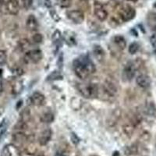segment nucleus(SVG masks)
I'll return each mask as SVG.
<instances>
[{"mask_svg": "<svg viewBox=\"0 0 156 156\" xmlns=\"http://www.w3.org/2000/svg\"><path fill=\"white\" fill-rule=\"evenodd\" d=\"M112 41L115 44V46L119 49L122 50L124 49L126 46V41L125 40V38L122 36L121 35H116L113 37L112 39Z\"/></svg>", "mask_w": 156, "mask_h": 156, "instance_id": "14", "label": "nucleus"}, {"mask_svg": "<svg viewBox=\"0 0 156 156\" xmlns=\"http://www.w3.org/2000/svg\"><path fill=\"white\" fill-rule=\"evenodd\" d=\"M7 60V55L5 51L3 50H0V66H2L6 62Z\"/></svg>", "mask_w": 156, "mask_h": 156, "instance_id": "22", "label": "nucleus"}, {"mask_svg": "<svg viewBox=\"0 0 156 156\" xmlns=\"http://www.w3.org/2000/svg\"><path fill=\"white\" fill-rule=\"evenodd\" d=\"M55 117H54V114L51 112V111H48L45 112L44 113L42 114L41 117V119L43 122H46V123H50V122H53Z\"/></svg>", "mask_w": 156, "mask_h": 156, "instance_id": "17", "label": "nucleus"}, {"mask_svg": "<svg viewBox=\"0 0 156 156\" xmlns=\"http://www.w3.org/2000/svg\"><path fill=\"white\" fill-rule=\"evenodd\" d=\"M23 82L21 81V80H16V81L13 83V84H12V93L14 94H16V95H17V94H19L21 92L22 90H23Z\"/></svg>", "mask_w": 156, "mask_h": 156, "instance_id": "16", "label": "nucleus"}, {"mask_svg": "<svg viewBox=\"0 0 156 156\" xmlns=\"http://www.w3.org/2000/svg\"><path fill=\"white\" fill-rule=\"evenodd\" d=\"M136 71V65L134 62H129L125 66L123 71H122V76L126 80H131L135 76Z\"/></svg>", "mask_w": 156, "mask_h": 156, "instance_id": "8", "label": "nucleus"}, {"mask_svg": "<svg viewBox=\"0 0 156 156\" xmlns=\"http://www.w3.org/2000/svg\"><path fill=\"white\" fill-rule=\"evenodd\" d=\"M51 133H51V130L49 128L43 130L38 137L39 144H41V145H45V144H48L49 140H51Z\"/></svg>", "mask_w": 156, "mask_h": 156, "instance_id": "13", "label": "nucleus"}, {"mask_svg": "<svg viewBox=\"0 0 156 156\" xmlns=\"http://www.w3.org/2000/svg\"><path fill=\"white\" fill-rule=\"evenodd\" d=\"M2 89H3V86H2V83L0 81V94L2 92Z\"/></svg>", "mask_w": 156, "mask_h": 156, "instance_id": "29", "label": "nucleus"}, {"mask_svg": "<svg viewBox=\"0 0 156 156\" xmlns=\"http://www.w3.org/2000/svg\"><path fill=\"white\" fill-rule=\"evenodd\" d=\"M62 78V75L58 71H53L49 76L47 77L48 80H59Z\"/></svg>", "mask_w": 156, "mask_h": 156, "instance_id": "21", "label": "nucleus"}, {"mask_svg": "<svg viewBox=\"0 0 156 156\" xmlns=\"http://www.w3.org/2000/svg\"><path fill=\"white\" fill-rule=\"evenodd\" d=\"M136 83L140 88H148L151 85V79L147 75L140 74L136 76Z\"/></svg>", "mask_w": 156, "mask_h": 156, "instance_id": "11", "label": "nucleus"}, {"mask_svg": "<svg viewBox=\"0 0 156 156\" xmlns=\"http://www.w3.org/2000/svg\"><path fill=\"white\" fill-rule=\"evenodd\" d=\"M113 1H117V0H113Z\"/></svg>", "mask_w": 156, "mask_h": 156, "instance_id": "32", "label": "nucleus"}, {"mask_svg": "<svg viewBox=\"0 0 156 156\" xmlns=\"http://www.w3.org/2000/svg\"><path fill=\"white\" fill-rule=\"evenodd\" d=\"M139 48H140V45L136 42H133L129 44V48H128V51L131 55H133V54H136L137 51H138Z\"/></svg>", "mask_w": 156, "mask_h": 156, "instance_id": "20", "label": "nucleus"}, {"mask_svg": "<svg viewBox=\"0 0 156 156\" xmlns=\"http://www.w3.org/2000/svg\"><path fill=\"white\" fill-rule=\"evenodd\" d=\"M66 16H67L68 19L70 20L73 23H76V24L83 23L84 20V14L81 10H79V9L67 11Z\"/></svg>", "mask_w": 156, "mask_h": 156, "instance_id": "7", "label": "nucleus"}, {"mask_svg": "<svg viewBox=\"0 0 156 156\" xmlns=\"http://www.w3.org/2000/svg\"><path fill=\"white\" fill-rule=\"evenodd\" d=\"M42 58V52L40 49H31L24 54L23 59L26 63H37Z\"/></svg>", "mask_w": 156, "mask_h": 156, "instance_id": "4", "label": "nucleus"}, {"mask_svg": "<svg viewBox=\"0 0 156 156\" xmlns=\"http://www.w3.org/2000/svg\"><path fill=\"white\" fill-rule=\"evenodd\" d=\"M43 37L41 34H34V36L32 37V41L34 43V44H39V43L42 42Z\"/></svg>", "mask_w": 156, "mask_h": 156, "instance_id": "23", "label": "nucleus"}, {"mask_svg": "<svg viewBox=\"0 0 156 156\" xmlns=\"http://www.w3.org/2000/svg\"><path fill=\"white\" fill-rule=\"evenodd\" d=\"M19 156H44V155L43 154H33V153L31 152H29V151H23L20 153Z\"/></svg>", "mask_w": 156, "mask_h": 156, "instance_id": "25", "label": "nucleus"}, {"mask_svg": "<svg viewBox=\"0 0 156 156\" xmlns=\"http://www.w3.org/2000/svg\"><path fill=\"white\" fill-rule=\"evenodd\" d=\"M56 2L58 6L61 8H69L72 3V0H56Z\"/></svg>", "mask_w": 156, "mask_h": 156, "instance_id": "19", "label": "nucleus"}, {"mask_svg": "<svg viewBox=\"0 0 156 156\" xmlns=\"http://www.w3.org/2000/svg\"><path fill=\"white\" fill-rule=\"evenodd\" d=\"M0 11L10 15H16L20 11V4L18 0H6L3 2Z\"/></svg>", "mask_w": 156, "mask_h": 156, "instance_id": "3", "label": "nucleus"}, {"mask_svg": "<svg viewBox=\"0 0 156 156\" xmlns=\"http://www.w3.org/2000/svg\"><path fill=\"white\" fill-rule=\"evenodd\" d=\"M79 92L86 98H93L98 94V87L97 84L90 82L80 83L77 86Z\"/></svg>", "mask_w": 156, "mask_h": 156, "instance_id": "2", "label": "nucleus"}, {"mask_svg": "<svg viewBox=\"0 0 156 156\" xmlns=\"http://www.w3.org/2000/svg\"><path fill=\"white\" fill-rule=\"evenodd\" d=\"M30 101L33 105L35 106H41L44 104L45 101V97L43 94L39 91H36L32 94L30 98Z\"/></svg>", "mask_w": 156, "mask_h": 156, "instance_id": "10", "label": "nucleus"}, {"mask_svg": "<svg viewBox=\"0 0 156 156\" xmlns=\"http://www.w3.org/2000/svg\"><path fill=\"white\" fill-rule=\"evenodd\" d=\"M26 27L27 30L31 32H35L38 30V22L34 15L28 16L26 21Z\"/></svg>", "mask_w": 156, "mask_h": 156, "instance_id": "12", "label": "nucleus"}, {"mask_svg": "<svg viewBox=\"0 0 156 156\" xmlns=\"http://www.w3.org/2000/svg\"><path fill=\"white\" fill-rule=\"evenodd\" d=\"M61 39H62V37H61L60 31L56 30L53 33V35H52V41H53V43L56 46H58L60 44Z\"/></svg>", "mask_w": 156, "mask_h": 156, "instance_id": "18", "label": "nucleus"}, {"mask_svg": "<svg viewBox=\"0 0 156 156\" xmlns=\"http://www.w3.org/2000/svg\"><path fill=\"white\" fill-rule=\"evenodd\" d=\"M3 0H0V9H1V7H2V4H3Z\"/></svg>", "mask_w": 156, "mask_h": 156, "instance_id": "30", "label": "nucleus"}, {"mask_svg": "<svg viewBox=\"0 0 156 156\" xmlns=\"http://www.w3.org/2000/svg\"><path fill=\"white\" fill-rule=\"evenodd\" d=\"M150 41H151V44L152 45V48L156 51V34H153V35L151 36Z\"/></svg>", "mask_w": 156, "mask_h": 156, "instance_id": "28", "label": "nucleus"}, {"mask_svg": "<svg viewBox=\"0 0 156 156\" xmlns=\"http://www.w3.org/2000/svg\"><path fill=\"white\" fill-rule=\"evenodd\" d=\"M119 16L123 22H127L133 20L136 16V11L130 5H122L119 9Z\"/></svg>", "mask_w": 156, "mask_h": 156, "instance_id": "5", "label": "nucleus"}, {"mask_svg": "<svg viewBox=\"0 0 156 156\" xmlns=\"http://www.w3.org/2000/svg\"><path fill=\"white\" fill-rule=\"evenodd\" d=\"M147 112L149 115H154L156 112V109H155V107L153 104H150V105L147 106Z\"/></svg>", "mask_w": 156, "mask_h": 156, "instance_id": "24", "label": "nucleus"}, {"mask_svg": "<svg viewBox=\"0 0 156 156\" xmlns=\"http://www.w3.org/2000/svg\"><path fill=\"white\" fill-rule=\"evenodd\" d=\"M94 13L96 18L100 21H105L108 17V12L101 2H94Z\"/></svg>", "mask_w": 156, "mask_h": 156, "instance_id": "6", "label": "nucleus"}, {"mask_svg": "<svg viewBox=\"0 0 156 156\" xmlns=\"http://www.w3.org/2000/svg\"><path fill=\"white\" fill-rule=\"evenodd\" d=\"M75 74L81 80H85L95 72V66L88 56H80L73 62Z\"/></svg>", "mask_w": 156, "mask_h": 156, "instance_id": "1", "label": "nucleus"}, {"mask_svg": "<svg viewBox=\"0 0 156 156\" xmlns=\"http://www.w3.org/2000/svg\"><path fill=\"white\" fill-rule=\"evenodd\" d=\"M0 156H11V152L8 146H5L2 148V152H1V155Z\"/></svg>", "mask_w": 156, "mask_h": 156, "instance_id": "26", "label": "nucleus"}, {"mask_svg": "<svg viewBox=\"0 0 156 156\" xmlns=\"http://www.w3.org/2000/svg\"><path fill=\"white\" fill-rule=\"evenodd\" d=\"M128 1H130V2H136L137 0H128Z\"/></svg>", "mask_w": 156, "mask_h": 156, "instance_id": "31", "label": "nucleus"}, {"mask_svg": "<svg viewBox=\"0 0 156 156\" xmlns=\"http://www.w3.org/2000/svg\"><path fill=\"white\" fill-rule=\"evenodd\" d=\"M103 90L105 91V94L108 96L114 97L118 93V88L117 86L115 85V83L112 82V80H106L103 83Z\"/></svg>", "mask_w": 156, "mask_h": 156, "instance_id": "9", "label": "nucleus"}, {"mask_svg": "<svg viewBox=\"0 0 156 156\" xmlns=\"http://www.w3.org/2000/svg\"><path fill=\"white\" fill-rule=\"evenodd\" d=\"M22 2H23V7L26 9H28L32 5L33 0H22Z\"/></svg>", "mask_w": 156, "mask_h": 156, "instance_id": "27", "label": "nucleus"}, {"mask_svg": "<svg viewBox=\"0 0 156 156\" xmlns=\"http://www.w3.org/2000/svg\"><path fill=\"white\" fill-rule=\"evenodd\" d=\"M93 54L94 57L97 58V60L100 62L103 60V58L105 57V51L100 45H94L93 48Z\"/></svg>", "mask_w": 156, "mask_h": 156, "instance_id": "15", "label": "nucleus"}]
</instances>
